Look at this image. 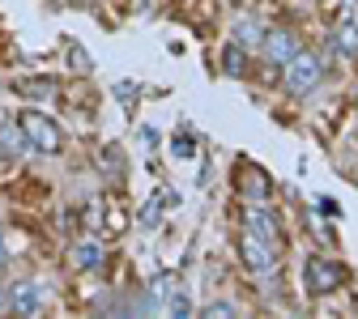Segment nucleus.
<instances>
[{
	"label": "nucleus",
	"instance_id": "9d476101",
	"mask_svg": "<svg viewBox=\"0 0 358 319\" xmlns=\"http://www.w3.org/2000/svg\"><path fill=\"white\" fill-rule=\"evenodd\" d=\"M235 34H239V38H235L239 47H260V43H264V30H260L256 22H239V26H235Z\"/></svg>",
	"mask_w": 358,
	"mask_h": 319
},
{
	"label": "nucleus",
	"instance_id": "1a4fd4ad",
	"mask_svg": "<svg viewBox=\"0 0 358 319\" xmlns=\"http://www.w3.org/2000/svg\"><path fill=\"white\" fill-rule=\"evenodd\" d=\"M222 68H227L231 77H243L248 68H243V47L239 43H227V52H222Z\"/></svg>",
	"mask_w": 358,
	"mask_h": 319
},
{
	"label": "nucleus",
	"instance_id": "20e7f679",
	"mask_svg": "<svg viewBox=\"0 0 358 319\" xmlns=\"http://www.w3.org/2000/svg\"><path fill=\"white\" fill-rule=\"evenodd\" d=\"M5 298H9V311H17V315H38L43 311V294H38L34 281H17Z\"/></svg>",
	"mask_w": 358,
	"mask_h": 319
},
{
	"label": "nucleus",
	"instance_id": "4468645a",
	"mask_svg": "<svg viewBox=\"0 0 358 319\" xmlns=\"http://www.w3.org/2000/svg\"><path fill=\"white\" fill-rule=\"evenodd\" d=\"M158 221H162V205H158V196H154V200L141 209V225H158Z\"/></svg>",
	"mask_w": 358,
	"mask_h": 319
},
{
	"label": "nucleus",
	"instance_id": "f03ea898",
	"mask_svg": "<svg viewBox=\"0 0 358 319\" xmlns=\"http://www.w3.org/2000/svg\"><path fill=\"white\" fill-rule=\"evenodd\" d=\"M324 77V64L320 56H311V52H294L286 60V89L290 94H307V89H316Z\"/></svg>",
	"mask_w": 358,
	"mask_h": 319
},
{
	"label": "nucleus",
	"instance_id": "a211bd4d",
	"mask_svg": "<svg viewBox=\"0 0 358 319\" xmlns=\"http://www.w3.org/2000/svg\"><path fill=\"white\" fill-rule=\"evenodd\" d=\"M5 260H9V255H5V235H0V264H5Z\"/></svg>",
	"mask_w": 358,
	"mask_h": 319
},
{
	"label": "nucleus",
	"instance_id": "423d86ee",
	"mask_svg": "<svg viewBox=\"0 0 358 319\" xmlns=\"http://www.w3.org/2000/svg\"><path fill=\"white\" fill-rule=\"evenodd\" d=\"M243 260H248L256 272H268V268H273V260H278V247L260 243L256 235H243Z\"/></svg>",
	"mask_w": 358,
	"mask_h": 319
},
{
	"label": "nucleus",
	"instance_id": "2eb2a0df",
	"mask_svg": "<svg viewBox=\"0 0 358 319\" xmlns=\"http://www.w3.org/2000/svg\"><path fill=\"white\" fill-rule=\"evenodd\" d=\"M166 315H192V302H188L184 294H175V298L166 302Z\"/></svg>",
	"mask_w": 358,
	"mask_h": 319
},
{
	"label": "nucleus",
	"instance_id": "9b49d317",
	"mask_svg": "<svg viewBox=\"0 0 358 319\" xmlns=\"http://www.w3.org/2000/svg\"><path fill=\"white\" fill-rule=\"evenodd\" d=\"M17 94H26V98H52L56 85L52 81H17Z\"/></svg>",
	"mask_w": 358,
	"mask_h": 319
},
{
	"label": "nucleus",
	"instance_id": "f3484780",
	"mask_svg": "<svg viewBox=\"0 0 358 319\" xmlns=\"http://www.w3.org/2000/svg\"><path fill=\"white\" fill-rule=\"evenodd\" d=\"M205 315H209V319H222V315H235V306H231V302H213Z\"/></svg>",
	"mask_w": 358,
	"mask_h": 319
},
{
	"label": "nucleus",
	"instance_id": "0eeeda50",
	"mask_svg": "<svg viewBox=\"0 0 358 319\" xmlns=\"http://www.w3.org/2000/svg\"><path fill=\"white\" fill-rule=\"evenodd\" d=\"M264 52H268V60H273V64H286L299 52V43H294L290 30H273V34H264Z\"/></svg>",
	"mask_w": 358,
	"mask_h": 319
},
{
	"label": "nucleus",
	"instance_id": "dca6fc26",
	"mask_svg": "<svg viewBox=\"0 0 358 319\" xmlns=\"http://www.w3.org/2000/svg\"><path fill=\"white\" fill-rule=\"evenodd\" d=\"M196 154V141H188V136H179L175 141V158H192Z\"/></svg>",
	"mask_w": 358,
	"mask_h": 319
},
{
	"label": "nucleus",
	"instance_id": "f257e3e1",
	"mask_svg": "<svg viewBox=\"0 0 358 319\" xmlns=\"http://www.w3.org/2000/svg\"><path fill=\"white\" fill-rule=\"evenodd\" d=\"M17 128L26 132V145H34L38 154H56V149H60V141H64L60 124H56V119H48V115H38V111H22Z\"/></svg>",
	"mask_w": 358,
	"mask_h": 319
},
{
	"label": "nucleus",
	"instance_id": "7ed1b4c3",
	"mask_svg": "<svg viewBox=\"0 0 358 319\" xmlns=\"http://www.w3.org/2000/svg\"><path fill=\"white\" fill-rule=\"evenodd\" d=\"M345 281V268L341 264H329V260H307V290L311 294H329V290H337Z\"/></svg>",
	"mask_w": 358,
	"mask_h": 319
},
{
	"label": "nucleus",
	"instance_id": "39448f33",
	"mask_svg": "<svg viewBox=\"0 0 358 319\" xmlns=\"http://www.w3.org/2000/svg\"><path fill=\"white\" fill-rule=\"evenodd\" d=\"M248 235H256V239H260V243H268V247H278V243H282L278 221L268 217L264 209H248Z\"/></svg>",
	"mask_w": 358,
	"mask_h": 319
},
{
	"label": "nucleus",
	"instance_id": "6e6552de",
	"mask_svg": "<svg viewBox=\"0 0 358 319\" xmlns=\"http://www.w3.org/2000/svg\"><path fill=\"white\" fill-rule=\"evenodd\" d=\"M73 264H77V268H99V264H103V247H99L94 239L77 243V247H73Z\"/></svg>",
	"mask_w": 358,
	"mask_h": 319
},
{
	"label": "nucleus",
	"instance_id": "f8f14e48",
	"mask_svg": "<svg viewBox=\"0 0 358 319\" xmlns=\"http://www.w3.org/2000/svg\"><path fill=\"white\" fill-rule=\"evenodd\" d=\"M0 145H5L9 154H22V149H26V136H22V128H0Z\"/></svg>",
	"mask_w": 358,
	"mask_h": 319
},
{
	"label": "nucleus",
	"instance_id": "6ab92c4d",
	"mask_svg": "<svg viewBox=\"0 0 358 319\" xmlns=\"http://www.w3.org/2000/svg\"><path fill=\"white\" fill-rule=\"evenodd\" d=\"M0 311H9V298H5V290H0Z\"/></svg>",
	"mask_w": 358,
	"mask_h": 319
},
{
	"label": "nucleus",
	"instance_id": "ddd939ff",
	"mask_svg": "<svg viewBox=\"0 0 358 319\" xmlns=\"http://www.w3.org/2000/svg\"><path fill=\"white\" fill-rule=\"evenodd\" d=\"M337 47H341L345 56H358V30H354V26H341V30H337Z\"/></svg>",
	"mask_w": 358,
	"mask_h": 319
}]
</instances>
